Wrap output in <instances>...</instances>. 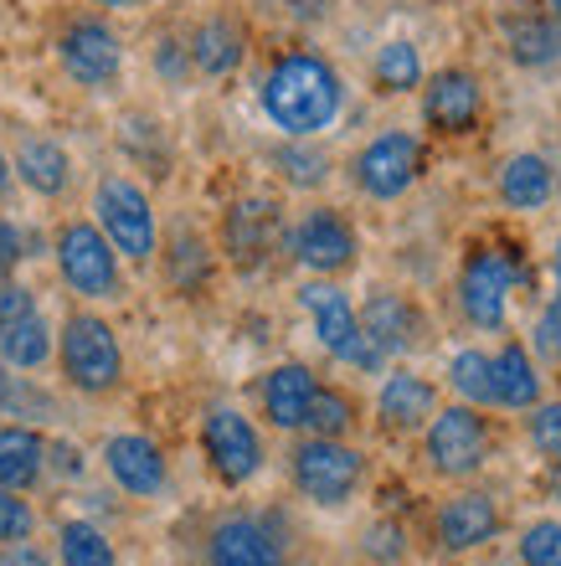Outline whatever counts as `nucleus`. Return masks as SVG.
<instances>
[{
	"label": "nucleus",
	"instance_id": "nucleus-21",
	"mask_svg": "<svg viewBox=\"0 0 561 566\" xmlns=\"http://www.w3.org/2000/svg\"><path fill=\"white\" fill-rule=\"evenodd\" d=\"M11 170H21V180H27L37 196H62L73 165H67V149H62L58 139H27Z\"/></svg>",
	"mask_w": 561,
	"mask_h": 566
},
{
	"label": "nucleus",
	"instance_id": "nucleus-35",
	"mask_svg": "<svg viewBox=\"0 0 561 566\" xmlns=\"http://www.w3.org/2000/svg\"><path fill=\"white\" fill-rule=\"evenodd\" d=\"M273 160L283 165V176L294 180V186H320V180H325V165H330L320 149H279Z\"/></svg>",
	"mask_w": 561,
	"mask_h": 566
},
{
	"label": "nucleus",
	"instance_id": "nucleus-7",
	"mask_svg": "<svg viewBox=\"0 0 561 566\" xmlns=\"http://www.w3.org/2000/svg\"><path fill=\"white\" fill-rule=\"evenodd\" d=\"M417 176H423V145H417L413 135H402V129L376 135L361 155H355V180H361V191L376 196V201L402 196Z\"/></svg>",
	"mask_w": 561,
	"mask_h": 566
},
{
	"label": "nucleus",
	"instance_id": "nucleus-9",
	"mask_svg": "<svg viewBox=\"0 0 561 566\" xmlns=\"http://www.w3.org/2000/svg\"><path fill=\"white\" fill-rule=\"evenodd\" d=\"M201 448H207L217 479H227V484H248L263 469V443H258L252 422L242 412H232V407H217L201 422Z\"/></svg>",
	"mask_w": 561,
	"mask_h": 566
},
{
	"label": "nucleus",
	"instance_id": "nucleus-26",
	"mask_svg": "<svg viewBox=\"0 0 561 566\" xmlns=\"http://www.w3.org/2000/svg\"><path fill=\"white\" fill-rule=\"evenodd\" d=\"M46 356H52V329H46V319L37 310L11 319V325H0V360H6V366L31 371V366H42Z\"/></svg>",
	"mask_w": 561,
	"mask_h": 566
},
{
	"label": "nucleus",
	"instance_id": "nucleus-27",
	"mask_svg": "<svg viewBox=\"0 0 561 566\" xmlns=\"http://www.w3.org/2000/svg\"><path fill=\"white\" fill-rule=\"evenodd\" d=\"M505 46H510V57H516L520 67H547V62H557L561 36L547 15H516V21L505 27Z\"/></svg>",
	"mask_w": 561,
	"mask_h": 566
},
{
	"label": "nucleus",
	"instance_id": "nucleus-39",
	"mask_svg": "<svg viewBox=\"0 0 561 566\" xmlns=\"http://www.w3.org/2000/svg\"><path fill=\"white\" fill-rule=\"evenodd\" d=\"M31 310H37V304H31V289L0 279V325H11V319H21V314H31Z\"/></svg>",
	"mask_w": 561,
	"mask_h": 566
},
{
	"label": "nucleus",
	"instance_id": "nucleus-3",
	"mask_svg": "<svg viewBox=\"0 0 561 566\" xmlns=\"http://www.w3.org/2000/svg\"><path fill=\"white\" fill-rule=\"evenodd\" d=\"M62 371L77 391H108L118 381L124 356H118L114 329L98 314H73L62 325Z\"/></svg>",
	"mask_w": 561,
	"mask_h": 566
},
{
	"label": "nucleus",
	"instance_id": "nucleus-16",
	"mask_svg": "<svg viewBox=\"0 0 561 566\" xmlns=\"http://www.w3.org/2000/svg\"><path fill=\"white\" fill-rule=\"evenodd\" d=\"M104 459H108V474L118 479V490H129V494H160L165 490L160 448L149 443V438H139V432H118V438H108Z\"/></svg>",
	"mask_w": 561,
	"mask_h": 566
},
{
	"label": "nucleus",
	"instance_id": "nucleus-28",
	"mask_svg": "<svg viewBox=\"0 0 561 566\" xmlns=\"http://www.w3.org/2000/svg\"><path fill=\"white\" fill-rule=\"evenodd\" d=\"M376 88L386 93H407L423 83V62H417V46L413 42H386L382 52H376Z\"/></svg>",
	"mask_w": 561,
	"mask_h": 566
},
{
	"label": "nucleus",
	"instance_id": "nucleus-29",
	"mask_svg": "<svg viewBox=\"0 0 561 566\" xmlns=\"http://www.w3.org/2000/svg\"><path fill=\"white\" fill-rule=\"evenodd\" d=\"M62 566H114V546L104 541V531L89 521L62 525Z\"/></svg>",
	"mask_w": 561,
	"mask_h": 566
},
{
	"label": "nucleus",
	"instance_id": "nucleus-14",
	"mask_svg": "<svg viewBox=\"0 0 561 566\" xmlns=\"http://www.w3.org/2000/svg\"><path fill=\"white\" fill-rule=\"evenodd\" d=\"M294 258L314 273H340L355 263V232L340 211H310L304 222L294 227Z\"/></svg>",
	"mask_w": 561,
	"mask_h": 566
},
{
	"label": "nucleus",
	"instance_id": "nucleus-24",
	"mask_svg": "<svg viewBox=\"0 0 561 566\" xmlns=\"http://www.w3.org/2000/svg\"><path fill=\"white\" fill-rule=\"evenodd\" d=\"M46 448L31 428H0V484L6 490H27L42 474Z\"/></svg>",
	"mask_w": 561,
	"mask_h": 566
},
{
	"label": "nucleus",
	"instance_id": "nucleus-25",
	"mask_svg": "<svg viewBox=\"0 0 561 566\" xmlns=\"http://www.w3.org/2000/svg\"><path fill=\"white\" fill-rule=\"evenodd\" d=\"M489 376H495V402L500 407H536V397H541L531 356H526L520 345H505L500 356L489 360Z\"/></svg>",
	"mask_w": 561,
	"mask_h": 566
},
{
	"label": "nucleus",
	"instance_id": "nucleus-32",
	"mask_svg": "<svg viewBox=\"0 0 561 566\" xmlns=\"http://www.w3.org/2000/svg\"><path fill=\"white\" fill-rule=\"evenodd\" d=\"M304 428H314V438H340V432L351 428V402H345L340 391L314 387L310 412H304Z\"/></svg>",
	"mask_w": 561,
	"mask_h": 566
},
{
	"label": "nucleus",
	"instance_id": "nucleus-10",
	"mask_svg": "<svg viewBox=\"0 0 561 566\" xmlns=\"http://www.w3.org/2000/svg\"><path fill=\"white\" fill-rule=\"evenodd\" d=\"M58 52H62L67 77H77L83 88H104V83H114L118 62H124V46H118V36L98 21V15H77L73 27L62 31Z\"/></svg>",
	"mask_w": 561,
	"mask_h": 566
},
{
	"label": "nucleus",
	"instance_id": "nucleus-31",
	"mask_svg": "<svg viewBox=\"0 0 561 566\" xmlns=\"http://www.w3.org/2000/svg\"><path fill=\"white\" fill-rule=\"evenodd\" d=\"M448 376H454V387L469 397V402H495V376H489V356H479V350H458L454 366H448Z\"/></svg>",
	"mask_w": 561,
	"mask_h": 566
},
{
	"label": "nucleus",
	"instance_id": "nucleus-4",
	"mask_svg": "<svg viewBox=\"0 0 561 566\" xmlns=\"http://www.w3.org/2000/svg\"><path fill=\"white\" fill-rule=\"evenodd\" d=\"M299 304L314 314V329H320V345H325L335 360H351L361 371H376L382 366V350L366 340V329L355 319L351 298L340 294L335 283H304L299 289Z\"/></svg>",
	"mask_w": 561,
	"mask_h": 566
},
{
	"label": "nucleus",
	"instance_id": "nucleus-2",
	"mask_svg": "<svg viewBox=\"0 0 561 566\" xmlns=\"http://www.w3.org/2000/svg\"><path fill=\"white\" fill-rule=\"evenodd\" d=\"M93 211H98V232L114 242V253L145 263L155 253V211H149L145 191L124 176L98 180V196H93Z\"/></svg>",
	"mask_w": 561,
	"mask_h": 566
},
{
	"label": "nucleus",
	"instance_id": "nucleus-37",
	"mask_svg": "<svg viewBox=\"0 0 561 566\" xmlns=\"http://www.w3.org/2000/svg\"><path fill=\"white\" fill-rule=\"evenodd\" d=\"M531 438H536V448H541V453L561 459V402L536 407V418H531Z\"/></svg>",
	"mask_w": 561,
	"mask_h": 566
},
{
	"label": "nucleus",
	"instance_id": "nucleus-34",
	"mask_svg": "<svg viewBox=\"0 0 561 566\" xmlns=\"http://www.w3.org/2000/svg\"><path fill=\"white\" fill-rule=\"evenodd\" d=\"M170 283L176 289H196V283L207 279V248L196 238H176V248H170Z\"/></svg>",
	"mask_w": 561,
	"mask_h": 566
},
{
	"label": "nucleus",
	"instance_id": "nucleus-46",
	"mask_svg": "<svg viewBox=\"0 0 561 566\" xmlns=\"http://www.w3.org/2000/svg\"><path fill=\"white\" fill-rule=\"evenodd\" d=\"M551 490H557V500H561V459H557V469H551Z\"/></svg>",
	"mask_w": 561,
	"mask_h": 566
},
{
	"label": "nucleus",
	"instance_id": "nucleus-1",
	"mask_svg": "<svg viewBox=\"0 0 561 566\" xmlns=\"http://www.w3.org/2000/svg\"><path fill=\"white\" fill-rule=\"evenodd\" d=\"M340 104H345L340 73L325 57H314V52H283L263 77L268 119L294 139H310V135H320L325 124H335Z\"/></svg>",
	"mask_w": 561,
	"mask_h": 566
},
{
	"label": "nucleus",
	"instance_id": "nucleus-43",
	"mask_svg": "<svg viewBox=\"0 0 561 566\" xmlns=\"http://www.w3.org/2000/svg\"><path fill=\"white\" fill-rule=\"evenodd\" d=\"M0 566H46V556L37 552V546H27V541H11V546L0 552Z\"/></svg>",
	"mask_w": 561,
	"mask_h": 566
},
{
	"label": "nucleus",
	"instance_id": "nucleus-30",
	"mask_svg": "<svg viewBox=\"0 0 561 566\" xmlns=\"http://www.w3.org/2000/svg\"><path fill=\"white\" fill-rule=\"evenodd\" d=\"M46 412H52V397L21 376H6V366H0V418H46Z\"/></svg>",
	"mask_w": 561,
	"mask_h": 566
},
{
	"label": "nucleus",
	"instance_id": "nucleus-38",
	"mask_svg": "<svg viewBox=\"0 0 561 566\" xmlns=\"http://www.w3.org/2000/svg\"><path fill=\"white\" fill-rule=\"evenodd\" d=\"M366 552L376 562H402V531L397 525H371L366 531Z\"/></svg>",
	"mask_w": 561,
	"mask_h": 566
},
{
	"label": "nucleus",
	"instance_id": "nucleus-44",
	"mask_svg": "<svg viewBox=\"0 0 561 566\" xmlns=\"http://www.w3.org/2000/svg\"><path fill=\"white\" fill-rule=\"evenodd\" d=\"M155 67H160L165 77H186V62H180V46H176V42H160V52H155Z\"/></svg>",
	"mask_w": 561,
	"mask_h": 566
},
{
	"label": "nucleus",
	"instance_id": "nucleus-20",
	"mask_svg": "<svg viewBox=\"0 0 561 566\" xmlns=\"http://www.w3.org/2000/svg\"><path fill=\"white\" fill-rule=\"evenodd\" d=\"M310 397H314V376L304 371V366H279V371L263 381V407L279 428H304Z\"/></svg>",
	"mask_w": 561,
	"mask_h": 566
},
{
	"label": "nucleus",
	"instance_id": "nucleus-19",
	"mask_svg": "<svg viewBox=\"0 0 561 566\" xmlns=\"http://www.w3.org/2000/svg\"><path fill=\"white\" fill-rule=\"evenodd\" d=\"M242 52H248L242 27H237V21H227V15L201 21V27H196V36H191V62L207 77H227L237 62H242Z\"/></svg>",
	"mask_w": 561,
	"mask_h": 566
},
{
	"label": "nucleus",
	"instance_id": "nucleus-45",
	"mask_svg": "<svg viewBox=\"0 0 561 566\" xmlns=\"http://www.w3.org/2000/svg\"><path fill=\"white\" fill-rule=\"evenodd\" d=\"M11 176H15V170H11V160H6V155H0V196L11 191Z\"/></svg>",
	"mask_w": 561,
	"mask_h": 566
},
{
	"label": "nucleus",
	"instance_id": "nucleus-33",
	"mask_svg": "<svg viewBox=\"0 0 561 566\" xmlns=\"http://www.w3.org/2000/svg\"><path fill=\"white\" fill-rule=\"evenodd\" d=\"M520 556L526 566H561V525L557 521H536L520 536Z\"/></svg>",
	"mask_w": 561,
	"mask_h": 566
},
{
	"label": "nucleus",
	"instance_id": "nucleus-49",
	"mask_svg": "<svg viewBox=\"0 0 561 566\" xmlns=\"http://www.w3.org/2000/svg\"><path fill=\"white\" fill-rule=\"evenodd\" d=\"M551 6H557V21H561V0H551Z\"/></svg>",
	"mask_w": 561,
	"mask_h": 566
},
{
	"label": "nucleus",
	"instance_id": "nucleus-5",
	"mask_svg": "<svg viewBox=\"0 0 561 566\" xmlns=\"http://www.w3.org/2000/svg\"><path fill=\"white\" fill-rule=\"evenodd\" d=\"M58 269L77 294H89V298L118 294V253L93 222H67L58 232Z\"/></svg>",
	"mask_w": 561,
	"mask_h": 566
},
{
	"label": "nucleus",
	"instance_id": "nucleus-40",
	"mask_svg": "<svg viewBox=\"0 0 561 566\" xmlns=\"http://www.w3.org/2000/svg\"><path fill=\"white\" fill-rule=\"evenodd\" d=\"M21 258H27L21 253V232H15L11 222H0V279H11Z\"/></svg>",
	"mask_w": 561,
	"mask_h": 566
},
{
	"label": "nucleus",
	"instance_id": "nucleus-22",
	"mask_svg": "<svg viewBox=\"0 0 561 566\" xmlns=\"http://www.w3.org/2000/svg\"><path fill=\"white\" fill-rule=\"evenodd\" d=\"M433 407H438V397H433V387L423 381V376H392L382 387V422L386 428H417V422L433 418Z\"/></svg>",
	"mask_w": 561,
	"mask_h": 566
},
{
	"label": "nucleus",
	"instance_id": "nucleus-15",
	"mask_svg": "<svg viewBox=\"0 0 561 566\" xmlns=\"http://www.w3.org/2000/svg\"><path fill=\"white\" fill-rule=\"evenodd\" d=\"M207 566H289V562H283V546L268 536L263 521L227 515V521L211 525Z\"/></svg>",
	"mask_w": 561,
	"mask_h": 566
},
{
	"label": "nucleus",
	"instance_id": "nucleus-6",
	"mask_svg": "<svg viewBox=\"0 0 561 566\" xmlns=\"http://www.w3.org/2000/svg\"><path fill=\"white\" fill-rule=\"evenodd\" d=\"M294 484L314 505H340L361 484V453L335 438H310L294 448Z\"/></svg>",
	"mask_w": 561,
	"mask_h": 566
},
{
	"label": "nucleus",
	"instance_id": "nucleus-42",
	"mask_svg": "<svg viewBox=\"0 0 561 566\" xmlns=\"http://www.w3.org/2000/svg\"><path fill=\"white\" fill-rule=\"evenodd\" d=\"M46 453H52V469H58L62 479H77V474H83V453H77L73 443H52Z\"/></svg>",
	"mask_w": 561,
	"mask_h": 566
},
{
	"label": "nucleus",
	"instance_id": "nucleus-50",
	"mask_svg": "<svg viewBox=\"0 0 561 566\" xmlns=\"http://www.w3.org/2000/svg\"><path fill=\"white\" fill-rule=\"evenodd\" d=\"M557 310H561V298H557Z\"/></svg>",
	"mask_w": 561,
	"mask_h": 566
},
{
	"label": "nucleus",
	"instance_id": "nucleus-17",
	"mask_svg": "<svg viewBox=\"0 0 561 566\" xmlns=\"http://www.w3.org/2000/svg\"><path fill=\"white\" fill-rule=\"evenodd\" d=\"M495 531H500V510L489 494H458L438 510V541L448 552H474V546L495 541Z\"/></svg>",
	"mask_w": 561,
	"mask_h": 566
},
{
	"label": "nucleus",
	"instance_id": "nucleus-23",
	"mask_svg": "<svg viewBox=\"0 0 561 566\" xmlns=\"http://www.w3.org/2000/svg\"><path fill=\"white\" fill-rule=\"evenodd\" d=\"M500 196L505 207L516 211H536L551 201V170L541 155H516V160H505L500 170Z\"/></svg>",
	"mask_w": 561,
	"mask_h": 566
},
{
	"label": "nucleus",
	"instance_id": "nucleus-36",
	"mask_svg": "<svg viewBox=\"0 0 561 566\" xmlns=\"http://www.w3.org/2000/svg\"><path fill=\"white\" fill-rule=\"evenodd\" d=\"M27 536H31V505L0 484V541L11 546V541H27Z\"/></svg>",
	"mask_w": 561,
	"mask_h": 566
},
{
	"label": "nucleus",
	"instance_id": "nucleus-41",
	"mask_svg": "<svg viewBox=\"0 0 561 566\" xmlns=\"http://www.w3.org/2000/svg\"><path fill=\"white\" fill-rule=\"evenodd\" d=\"M536 345H541L547 356H557V350H561V310L541 314V325H536Z\"/></svg>",
	"mask_w": 561,
	"mask_h": 566
},
{
	"label": "nucleus",
	"instance_id": "nucleus-8",
	"mask_svg": "<svg viewBox=\"0 0 561 566\" xmlns=\"http://www.w3.org/2000/svg\"><path fill=\"white\" fill-rule=\"evenodd\" d=\"M516 279H520V253H510V248H485V253H474L469 269H464V283H458L464 314H469L474 325L500 329L505 325V294H510Z\"/></svg>",
	"mask_w": 561,
	"mask_h": 566
},
{
	"label": "nucleus",
	"instance_id": "nucleus-48",
	"mask_svg": "<svg viewBox=\"0 0 561 566\" xmlns=\"http://www.w3.org/2000/svg\"><path fill=\"white\" fill-rule=\"evenodd\" d=\"M551 269H557V283H561V242H557V258H551Z\"/></svg>",
	"mask_w": 561,
	"mask_h": 566
},
{
	"label": "nucleus",
	"instance_id": "nucleus-47",
	"mask_svg": "<svg viewBox=\"0 0 561 566\" xmlns=\"http://www.w3.org/2000/svg\"><path fill=\"white\" fill-rule=\"evenodd\" d=\"M93 6H139V0H93Z\"/></svg>",
	"mask_w": 561,
	"mask_h": 566
},
{
	"label": "nucleus",
	"instance_id": "nucleus-11",
	"mask_svg": "<svg viewBox=\"0 0 561 566\" xmlns=\"http://www.w3.org/2000/svg\"><path fill=\"white\" fill-rule=\"evenodd\" d=\"M489 453V432H485V418H474L469 407H454L444 418L428 428V459L438 474L448 479H464L474 474Z\"/></svg>",
	"mask_w": 561,
	"mask_h": 566
},
{
	"label": "nucleus",
	"instance_id": "nucleus-12",
	"mask_svg": "<svg viewBox=\"0 0 561 566\" xmlns=\"http://www.w3.org/2000/svg\"><path fill=\"white\" fill-rule=\"evenodd\" d=\"M279 242V201L273 196H242L222 222V248L237 269H258Z\"/></svg>",
	"mask_w": 561,
	"mask_h": 566
},
{
	"label": "nucleus",
	"instance_id": "nucleus-13",
	"mask_svg": "<svg viewBox=\"0 0 561 566\" xmlns=\"http://www.w3.org/2000/svg\"><path fill=\"white\" fill-rule=\"evenodd\" d=\"M479 108H485L479 77L464 73V67L433 73V83L423 88V119H428L438 135H469L474 124H479Z\"/></svg>",
	"mask_w": 561,
	"mask_h": 566
},
{
	"label": "nucleus",
	"instance_id": "nucleus-18",
	"mask_svg": "<svg viewBox=\"0 0 561 566\" xmlns=\"http://www.w3.org/2000/svg\"><path fill=\"white\" fill-rule=\"evenodd\" d=\"M361 319V329H366V340L382 350V356H397V350H407L417 335V310L407 304L402 294H371L366 310L355 314Z\"/></svg>",
	"mask_w": 561,
	"mask_h": 566
}]
</instances>
